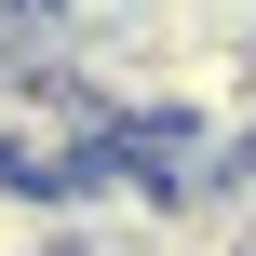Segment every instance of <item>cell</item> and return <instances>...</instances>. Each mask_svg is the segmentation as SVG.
Wrapping results in <instances>:
<instances>
[]
</instances>
